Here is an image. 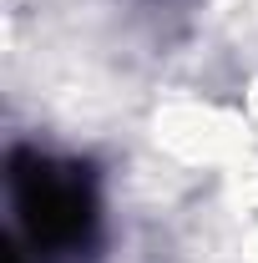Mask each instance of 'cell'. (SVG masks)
<instances>
[{
	"instance_id": "obj_2",
	"label": "cell",
	"mask_w": 258,
	"mask_h": 263,
	"mask_svg": "<svg viewBox=\"0 0 258 263\" xmlns=\"http://www.w3.org/2000/svg\"><path fill=\"white\" fill-rule=\"evenodd\" d=\"M238 106H243V117H248V127H253V137H258V76H248V86H243Z\"/></svg>"
},
{
	"instance_id": "obj_1",
	"label": "cell",
	"mask_w": 258,
	"mask_h": 263,
	"mask_svg": "<svg viewBox=\"0 0 258 263\" xmlns=\"http://www.w3.org/2000/svg\"><path fill=\"white\" fill-rule=\"evenodd\" d=\"M152 142L172 167L182 172H233L258 152V137L238 101H213L182 91L157 101L152 111Z\"/></svg>"
}]
</instances>
